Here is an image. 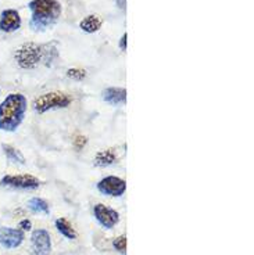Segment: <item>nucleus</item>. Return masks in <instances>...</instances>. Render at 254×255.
Listing matches in <instances>:
<instances>
[{
	"label": "nucleus",
	"mask_w": 254,
	"mask_h": 255,
	"mask_svg": "<svg viewBox=\"0 0 254 255\" xmlns=\"http://www.w3.org/2000/svg\"><path fill=\"white\" fill-rule=\"evenodd\" d=\"M117 159H118V157L115 154L114 148H106V150H102L95 155V165L106 168V166L114 165Z\"/></svg>",
	"instance_id": "obj_12"
},
{
	"label": "nucleus",
	"mask_w": 254,
	"mask_h": 255,
	"mask_svg": "<svg viewBox=\"0 0 254 255\" xmlns=\"http://www.w3.org/2000/svg\"><path fill=\"white\" fill-rule=\"evenodd\" d=\"M67 77L74 81H83L86 78V71L81 68H70L67 71Z\"/></svg>",
	"instance_id": "obj_18"
},
{
	"label": "nucleus",
	"mask_w": 254,
	"mask_h": 255,
	"mask_svg": "<svg viewBox=\"0 0 254 255\" xmlns=\"http://www.w3.org/2000/svg\"><path fill=\"white\" fill-rule=\"evenodd\" d=\"M21 24L22 21H21L19 13L14 8H7L0 15V31L1 32H6V33L15 32L21 28Z\"/></svg>",
	"instance_id": "obj_10"
},
{
	"label": "nucleus",
	"mask_w": 254,
	"mask_h": 255,
	"mask_svg": "<svg viewBox=\"0 0 254 255\" xmlns=\"http://www.w3.org/2000/svg\"><path fill=\"white\" fill-rule=\"evenodd\" d=\"M40 180L33 175L22 173V175H6L0 179V186H7L18 190H36L40 186Z\"/></svg>",
	"instance_id": "obj_5"
},
{
	"label": "nucleus",
	"mask_w": 254,
	"mask_h": 255,
	"mask_svg": "<svg viewBox=\"0 0 254 255\" xmlns=\"http://www.w3.org/2000/svg\"><path fill=\"white\" fill-rule=\"evenodd\" d=\"M103 24L102 17L96 15V14H92V15H88L79 22V28L82 29L83 32L86 33H95L100 29V26Z\"/></svg>",
	"instance_id": "obj_13"
},
{
	"label": "nucleus",
	"mask_w": 254,
	"mask_h": 255,
	"mask_svg": "<svg viewBox=\"0 0 254 255\" xmlns=\"http://www.w3.org/2000/svg\"><path fill=\"white\" fill-rule=\"evenodd\" d=\"M56 228H57L58 233L65 237V239H68V240L76 239L75 229L72 228V225L65 218H58L57 221H56Z\"/></svg>",
	"instance_id": "obj_14"
},
{
	"label": "nucleus",
	"mask_w": 254,
	"mask_h": 255,
	"mask_svg": "<svg viewBox=\"0 0 254 255\" xmlns=\"http://www.w3.org/2000/svg\"><path fill=\"white\" fill-rule=\"evenodd\" d=\"M46 45H36L33 42L24 43L15 51V61L22 70H32L40 61H45Z\"/></svg>",
	"instance_id": "obj_4"
},
{
	"label": "nucleus",
	"mask_w": 254,
	"mask_h": 255,
	"mask_svg": "<svg viewBox=\"0 0 254 255\" xmlns=\"http://www.w3.org/2000/svg\"><path fill=\"white\" fill-rule=\"evenodd\" d=\"M103 100L111 106H124L127 103V89L125 88H107L102 92Z\"/></svg>",
	"instance_id": "obj_11"
},
{
	"label": "nucleus",
	"mask_w": 254,
	"mask_h": 255,
	"mask_svg": "<svg viewBox=\"0 0 254 255\" xmlns=\"http://www.w3.org/2000/svg\"><path fill=\"white\" fill-rule=\"evenodd\" d=\"M31 21L33 31H46L57 22L61 15V4L58 0H32L29 1Z\"/></svg>",
	"instance_id": "obj_2"
},
{
	"label": "nucleus",
	"mask_w": 254,
	"mask_h": 255,
	"mask_svg": "<svg viewBox=\"0 0 254 255\" xmlns=\"http://www.w3.org/2000/svg\"><path fill=\"white\" fill-rule=\"evenodd\" d=\"M113 247H114L120 254H127V236H125V235H121V236L115 237L114 240H113Z\"/></svg>",
	"instance_id": "obj_17"
},
{
	"label": "nucleus",
	"mask_w": 254,
	"mask_h": 255,
	"mask_svg": "<svg viewBox=\"0 0 254 255\" xmlns=\"http://www.w3.org/2000/svg\"><path fill=\"white\" fill-rule=\"evenodd\" d=\"M19 228H21L22 230H31L32 228L31 221H28V219H22V221L19 222Z\"/></svg>",
	"instance_id": "obj_20"
},
{
	"label": "nucleus",
	"mask_w": 254,
	"mask_h": 255,
	"mask_svg": "<svg viewBox=\"0 0 254 255\" xmlns=\"http://www.w3.org/2000/svg\"><path fill=\"white\" fill-rule=\"evenodd\" d=\"M24 232L13 228H0V246L4 249H17L24 242Z\"/></svg>",
	"instance_id": "obj_9"
},
{
	"label": "nucleus",
	"mask_w": 254,
	"mask_h": 255,
	"mask_svg": "<svg viewBox=\"0 0 254 255\" xmlns=\"http://www.w3.org/2000/svg\"><path fill=\"white\" fill-rule=\"evenodd\" d=\"M93 215L104 229H113L120 222V214L104 204H96L93 207Z\"/></svg>",
	"instance_id": "obj_7"
},
{
	"label": "nucleus",
	"mask_w": 254,
	"mask_h": 255,
	"mask_svg": "<svg viewBox=\"0 0 254 255\" xmlns=\"http://www.w3.org/2000/svg\"><path fill=\"white\" fill-rule=\"evenodd\" d=\"M72 102L71 96L64 92H49L36 97L32 103V109L38 114H45L51 110L67 109Z\"/></svg>",
	"instance_id": "obj_3"
},
{
	"label": "nucleus",
	"mask_w": 254,
	"mask_h": 255,
	"mask_svg": "<svg viewBox=\"0 0 254 255\" xmlns=\"http://www.w3.org/2000/svg\"><path fill=\"white\" fill-rule=\"evenodd\" d=\"M32 251L35 255H49L51 251V239L49 232L45 229H36L31 236Z\"/></svg>",
	"instance_id": "obj_8"
},
{
	"label": "nucleus",
	"mask_w": 254,
	"mask_h": 255,
	"mask_svg": "<svg viewBox=\"0 0 254 255\" xmlns=\"http://www.w3.org/2000/svg\"><path fill=\"white\" fill-rule=\"evenodd\" d=\"M117 1V6L120 7V8H125V6H127V0H115Z\"/></svg>",
	"instance_id": "obj_22"
},
{
	"label": "nucleus",
	"mask_w": 254,
	"mask_h": 255,
	"mask_svg": "<svg viewBox=\"0 0 254 255\" xmlns=\"http://www.w3.org/2000/svg\"><path fill=\"white\" fill-rule=\"evenodd\" d=\"M97 190L100 191L104 196H110V197H121L125 190H127V182L122 178L110 175L99 180L97 183Z\"/></svg>",
	"instance_id": "obj_6"
},
{
	"label": "nucleus",
	"mask_w": 254,
	"mask_h": 255,
	"mask_svg": "<svg viewBox=\"0 0 254 255\" xmlns=\"http://www.w3.org/2000/svg\"><path fill=\"white\" fill-rule=\"evenodd\" d=\"M26 99L21 93H10L0 103V130L14 132L24 121Z\"/></svg>",
	"instance_id": "obj_1"
},
{
	"label": "nucleus",
	"mask_w": 254,
	"mask_h": 255,
	"mask_svg": "<svg viewBox=\"0 0 254 255\" xmlns=\"http://www.w3.org/2000/svg\"><path fill=\"white\" fill-rule=\"evenodd\" d=\"M28 207H29V210L32 212H35V214H45L47 215L50 210H49V204L46 203L45 200H42V198L39 197H33L31 198L29 201H28Z\"/></svg>",
	"instance_id": "obj_16"
},
{
	"label": "nucleus",
	"mask_w": 254,
	"mask_h": 255,
	"mask_svg": "<svg viewBox=\"0 0 254 255\" xmlns=\"http://www.w3.org/2000/svg\"><path fill=\"white\" fill-rule=\"evenodd\" d=\"M86 143H88V139L85 136H82V134H78L74 139V146H75L76 150H82L83 147L86 146Z\"/></svg>",
	"instance_id": "obj_19"
},
{
	"label": "nucleus",
	"mask_w": 254,
	"mask_h": 255,
	"mask_svg": "<svg viewBox=\"0 0 254 255\" xmlns=\"http://www.w3.org/2000/svg\"><path fill=\"white\" fill-rule=\"evenodd\" d=\"M127 38H128L127 33H124V35H122V38H121L120 40L121 50H127Z\"/></svg>",
	"instance_id": "obj_21"
},
{
	"label": "nucleus",
	"mask_w": 254,
	"mask_h": 255,
	"mask_svg": "<svg viewBox=\"0 0 254 255\" xmlns=\"http://www.w3.org/2000/svg\"><path fill=\"white\" fill-rule=\"evenodd\" d=\"M1 148H3V153L6 154V157L8 161H11L14 164H21V165L25 164V157L21 154L19 150L14 148V147L10 146V144H1Z\"/></svg>",
	"instance_id": "obj_15"
}]
</instances>
